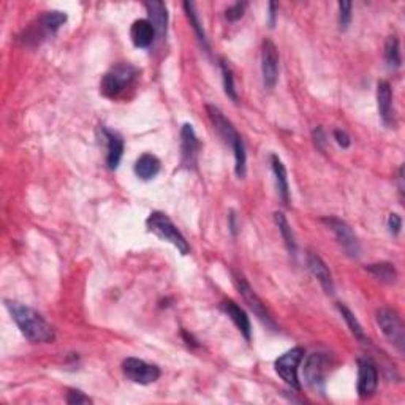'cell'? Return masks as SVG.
I'll return each instance as SVG.
<instances>
[{"label": "cell", "mask_w": 405, "mask_h": 405, "mask_svg": "<svg viewBox=\"0 0 405 405\" xmlns=\"http://www.w3.org/2000/svg\"><path fill=\"white\" fill-rule=\"evenodd\" d=\"M5 306H7L14 323L18 325L21 333L29 342L48 344V342L54 340V329L36 310L17 301H5Z\"/></svg>", "instance_id": "1"}, {"label": "cell", "mask_w": 405, "mask_h": 405, "mask_svg": "<svg viewBox=\"0 0 405 405\" xmlns=\"http://www.w3.org/2000/svg\"><path fill=\"white\" fill-rule=\"evenodd\" d=\"M206 109H208L209 118H211L212 120L215 130L219 131V135L222 136L225 143H227L231 147V151H233L236 176H238L239 179H244L247 173V166H245L247 154H245V146H244L243 138H241L238 131H236V129L233 127V124L225 118L223 113L220 111L217 107H214V105H208Z\"/></svg>", "instance_id": "2"}, {"label": "cell", "mask_w": 405, "mask_h": 405, "mask_svg": "<svg viewBox=\"0 0 405 405\" xmlns=\"http://www.w3.org/2000/svg\"><path fill=\"white\" fill-rule=\"evenodd\" d=\"M146 225L149 231L159 236L160 239L168 241V243L175 245L182 255L190 254V245H188L187 239L184 238V234L179 231V228L173 223V220L168 217L166 214L159 211L152 212L149 217H147Z\"/></svg>", "instance_id": "3"}, {"label": "cell", "mask_w": 405, "mask_h": 405, "mask_svg": "<svg viewBox=\"0 0 405 405\" xmlns=\"http://www.w3.org/2000/svg\"><path fill=\"white\" fill-rule=\"evenodd\" d=\"M136 75H138V68L129 64V62H120V64L114 65L111 70L105 73L102 84H100V91L108 98L119 97L125 89L130 87Z\"/></svg>", "instance_id": "4"}, {"label": "cell", "mask_w": 405, "mask_h": 405, "mask_svg": "<svg viewBox=\"0 0 405 405\" xmlns=\"http://www.w3.org/2000/svg\"><path fill=\"white\" fill-rule=\"evenodd\" d=\"M303 360H304V349H301V347H294V349L288 350L287 353L278 356L274 362V367H276V372L278 373V377H281L288 386H292L294 389H301L298 369Z\"/></svg>", "instance_id": "5"}, {"label": "cell", "mask_w": 405, "mask_h": 405, "mask_svg": "<svg viewBox=\"0 0 405 405\" xmlns=\"http://www.w3.org/2000/svg\"><path fill=\"white\" fill-rule=\"evenodd\" d=\"M233 278H234V285L239 290L241 296H243V299L245 301L247 306H249V309L252 310V312H254L256 315V317H259L260 322L265 323L267 326V328L277 329L274 320H272L270 312H267V310H266L265 304H263V301L259 298V294H256L254 290H252V287L249 285V282L245 281L244 276L243 274H238V272H234Z\"/></svg>", "instance_id": "6"}, {"label": "cell", "mask_w": 405, "mask_h": 405, "mask_svg": "<svg viewBox=\"0 0 405 405\" xmlns=\"http://www.w3.org/2000/svg\"><path fill=\"white\" fill-rule=\"evenodd\" d=\"M377 325L380 326L382 333L385 338L396 347L399 351H404L405 334L401 318L391 309H380L377 312Z\"/></svg>", "instance_id": "7"}, {"label": "cell", "mask_w": 405, "mask_h": 405, "mask_svg": "<svg viewBox=\"0 0 405 405\" xmlns=\"http://www.w3.org/2000/svg\"><path fill=\"white\" fill-rule=\"evenodd\" d=\"M122 371L129 380L140 385H151L162 375V371L155 364H149L138 358H127L122 362Z\"/></svg>", "instance_id": "8"}, {"label": "cell", "mask_w": 405, "mask_h": 405, "mask_svg": "<svg viewBox=\"0 0 405 405\" xmlns=\"http://www.w3.org/2000/svg\"><path fill=\"white\" fill-rule=\"evenodd\" d=\"M323 223L328 225V228L336 234L347 255H350L351 259H356L360 255V241H358L355 231L350 228L349 223L338 217H326L323 219Z\"/></svg>", "instance_id": "9"}, {"label": "cell", "mask_w": 405, "mask_h": 405, "mask_svg": "<svg viewBox=\"0 0 405 405\" xmlns=\"http://www.w3.org/2000/svg\"><path fill=\"white\" fill-rule=\"evenodd\" d=\"M261 75L265 89L272 91L278 81V52L270 39L263 41L261 46Z\"/></svg>", "instance_id": "10"}, {"label": "cell", "mask_w": 405, "mask_h": 405, "mask_svg": "<svg viewBox=\"0 0 405 405\" xmlns=\"http://www.w3.org/2000/svg\"><path fill=\"white\" fill-rule=\"evenodd\" d=\"M378 367L371 358L358 360V394L361 397H369L377 391Z\"/></svg>", "instance_id": "11"}, {"label": "cell", "mask_w": 405, "mask_h": 405, "mask_svg": "<svg viewBox=\"0 0 405 405\" xmlns=\"http://www.w3.org/2000/svg\"><path fill=\"white\" fill-rule=\"evenodd\" d=\"M199 144L198 136L190 124H184L181 130V163L184 168H195L198 162L199 154Z\"/></svg>", "instance_id": "12"}, {"label": "cell", "mask_w": 405, "mask_h": 405, "mask_svg": "<svg viewBox=\"0 0 405 405\" xmlns=\"http://www.w3.org/2000/svg\"><path fill=\"white\" fill-rule=\"evenodd\" d=\"M326 366H328V358L322 353L310 355L304 364V378L309 386L315 389H322L326 375Z\"/></svg>", "instance_id": "13"}, {"label": "cell", "mask_w": 405, "mask_h": 405, "mask_svg": "<svg viewBox=\"0 0 405 405\" xmlns=\"http://www.w3.org/2000/svg\"><path fill=\"white\" fill-rule=\"evenodd\" d=\"M100 133H102L105 143H107V165L109 170H116L124 155L122 136L107 127H100Z\"/></svg>", "instance_id": "14"}, {"label": "cell", "mask_w": 405, "mask_h": 405, "mask_svg": "<svg viewBox=\"0 0 405 405\" xmlns=\"http://www.w3.org/2000/svg\"><path fill=\"white\" fill-rule=\"evenodd\" d=\"M144 7L149 14V23L155 30V36L159 40H163L166 35L168 29V10L166 5L159 0H152V2H146Z\"/></svg>", "instance_id": "15"}, {"label": "cell", "mask_w": 405, "mask_h": 405, "mask_svg": "<svg viewBox=\"0 0 405 405\" xmlns=\"http://www.w3.org/2000/svg\"><path fill=\"white\" fill-rule=\"evenodd\" d=\"M307 266L310 272H312L314 277H317V281L322 283L323 290L328 294L334 293V282H333V276L326 266V263L320 259L317 254H312L309 252L307 254Z\"/></svg>", "instance_id": "16"}, {"label": "cell", "mask_w": 405, "mask_h": 405, "mask_svg": "<svg viewBox=\"0 0 405 405\" xmlns=\"http://www.w3.org/2000/svg\"><path fill=\"white\" fill-rule=\"evenodd\" d=\"M377 103H378V113L385 125L394 124V111H393V91L389 83L380 81L377 86Z\"/></svg>", "instance_id": "17"}, {"label": "cell", "mask_w": 405, "mask_h": 405, "mask_svg": "<svg viewBox=\"0 0 405 405\" xmlns=\"http://www.w3.org/2000/svg\"><path fill=\"white\" fill-rule=\"evenodd\" d=\"M130 39L133 41L136 48L146 50L154 43L155 30L149 23V19H138L131 24L130 29Z\"/></svg>", "instance_id": "18"}, {"label": "cell", "mask_w": 405, "mask_h": 405, "mask_svg": "<svg viewBox=\"0 0 405 405\" xmlns=\"http://www.w3.org/2000/svg\"><path fill=\"white\" fill-rule=\"evenodd\" d=\"M220 309H222L223 312L227 314L231 320H233V323L238 326V329L244 334L245 340H250L252 326H250V320H249V317H247V314L244 312V310L241 309L234 301H231V299H227V301H223L222 304H220Z\"/></svg>", "instance_id": "19"}, {"label": "cell", "mask_w": 405, "mask_h": 405, "mask_svg": "<svg viewBox=\"0 0 405 405\" xmlns=\"http://www.w3.org/2000/svg\"><path fill=\"white\" fill-rule=\"evenodd\" d=\"M271 166H272V173H274V177H276L278 197L282 198L283 204L288 206V204H290V186H288L287 168L276 154L271 155Z\"/></svg>", "instance_id": "20"}, {"label": "cell", "mask_w": 405, "mask_h": 405, "mask_svg": "<svg viewBox=\"0 0 405 405\" xmlns=\"http://www.w3.org/2000/svg\"><path fill=\"white\" fill-rule=\"evenodd\" d=\"M162 163L152 154H143L135 163V175L138 176L141 181H151L160 173Z\"/></svg>", "instance_id": "21"}, {"label": "cell", "mask_w": 405, "mask_h": 405, "mask_svg": "<svg viewBox=\"0 0 405 405\" xmlns=\"http://www.w3.org/2000/svg\"><path fill=\"white\" fill-rule=\"evenodd\" d=\"M67 23V14L62 12H46L43 17L40 18L39 25L41 32L46 35H52L59 30L62 25Z\"/></svg>", "instance_id": "22"}, {"label": "cell", "mask_w": 405, "mask_h": 405, "mask_svg": "<svg viewBox=\"0 0 405 405\" xmlns=\"http://www.w3.org/2000/svg\"><path fill=\"white\" fill-rule=\"evenodd\" d=\"M274 222L277 225L278 231H281V234L283 238V243H285L288 252L294 255V254H296V239H294L293 230L290 227V223H288L287 217L282 212H276L274 214Z\"/></svg>", "instance_id": "23"}, {"label": "cell", "mask_w": 405, "mask_h": 405, "mask_svg": "<svg viewBox=\"0 0 405 405\" xmlns=\"http://www.w3.org/2000/svg\"><path fill=\"white\" fill-rule=\"evenodd\" d=\"M366 270L369 271L373 277L385 283H394L397 278V272L394 270V265H391V263H375V265L367 266Z\"/></svg>", "instance_id": "24"}, {"label": "cell", "mask_w": 405, "mask_h": 405, "mask_svg": "<svg viewBox=\"0 0 405 405\" xmlns=\"http://www.w3.org/2000/svg\"><path fill=\"white\" fill-rule=\"evenodd\" d=\"M338 309H339V312H340L342 317H344V320L347 322V325H349L351 334H353L356 339H360L361 342H366L367 338H366V334H364V329H362V326L356 320L353 312H351V310L349 307L344 306V304H340V303L338 304ZM367 342H369V340H367Z\"/></svg>", "instance_id": "25"}, {"label": "cell", "mask_w": 405, "mask_h": 405, "mask_svg": "<svg viewBox=\"0 0 405 405\" xmlns=\"http://www.w3.org/2000/svg\"><path fill=\"white\" fill-rule=\"evenodd\" d=\"M385 59L393 70H397L402 64L401 48H399V40L396 39V36H388L386 45H385Z\"/></svg>", "instance_id": "26"}, {"label": "cell", "mask_w": 405, "mask_h": 405, "mask_svg": "<svg viewBox=\"0 0 405 405\" xmlns=\"http://www.w3.org/2000/svg\"><path fill=\"white\" fill-rule=\"evenodd\" d=\"M220 70H222V76H223L225 94H227V97L233 100V102H238V92H236V86H234L233 70H231V67L225 59H220Z\"/></svg>", "instance_id": "27"}, {"label": "cell", "mask_w": 405, "mask_h": 405, "mask_svg": "<svg viewBox=\"0 0 405 405\" xmlns=\"http://www.w3.org/2000/svg\"><path fill=\"white\" fill-rule=\"evenodd\" d=\"M184 8H186V13H187L188 19H190V24H192V28L195 29V32H197V35H198V40L201 41V45L204 46V48H206V50L209 51V45H208L206 34H204V30H203V25H201V23H199V19H198V17H197V12H195V7H193V3H190V2H186V3H184Z\"/></svg>", "instance_id": "28"}, {"label": "cell", "mask_w": 405, "mask_h": 405, "mask_svg": "<svg viewBox=\"0 0 405 405\" xmlns=\"http://www.w3.org/2000/svg\"><path fill=\"white\" fill-rule=\"evenodd\" d=\"M351 2H339V25L340 30H347L351 23Z\"/></svg>", "instance_id": "29"}, {"label": "cell", "mask_w": 405, "mask_h": 405, "mask_svg": "<svg viewBox=\"0 0 405 405\" xmlns=\"http://www.w3.org/2000/svg\"><path fill=\"white\" fill-rule=\"evenodd\" d=\"M244 12H245V3L236 2L234 5H231V7L227 10L225 17H227V19L231 21V23H234V21H238L244 17Z\"/></svg>", "instance_id": "30"}, {"label": "cell", "mask_w": 405, "mask_h": 405, "mask_svg": "<svg viewBox=\"0 0 405 405\" xmlns=\"http://www.w3.org/2000/svg\"><path fill=\"white\" fill-rule=\"evenodd\" d=\"M67 402L68 404H91V399L87 396H84V393L78 391V389H70L67 396Z\"/></svg>", "instance_id": "31"}, {"label": "cell", "mask_w": 405, "mask_h": 405, "mask_svg": "<svg viewBox=\"0 0 405 405\" xmlns=\"http://www.w3.org/2000/svg\"><path fill=\"white\" fill-rule=\"evenodd\" d=\"M388 228L393 236H397L402 228V219L397 214H389L388 217Z\"/></svg>", "instance_id": "32"}, {"label": "cell", "mask_w": 405, "mask_h": 405, "mask_svg": "<svg viewBox=\"0 0 405 405\" xmlns=\"http://www.w3.org/2000/svg\"><path fill=\"white\" fill-rule=\"evenodd\" d=\"M334 138L342 149H347V147H350L351 144V138L345 130H334Z\"/></svg>", "instance_id": "33"}, {"label": "cell", "mask_w": 405, "mask_h": 405, "mask_svg": "<svg viewBox=\"0 0 405 405\" xmlns=\"http://www.w3.org/2000/svg\"><path fill=\"white\" fill-rule=\"evenodd\" d=\"M314 138H315V143H317L320 147H322V149H325V143H326V140H325V133H323V130L322 129H317L314 131Z\"/></svg>", "instance_id": "34"}, {"label": "cell", "mask_w": 405, "mask_h": 405, "mask_svg": "<svg viewBox=\"0 0 405 405\" xmlns=\"http://www.w3.org/2000/svg\"><path fill=\"white\" fill-rule=\"evenodd\" d=\"M276 14H277V5L274 2H271L270 3V28H274Z\"/></svg>", "instance_id": "35"}, {"label": "cell", "mask_w": 405, "mask_h": 405, "mask_svg": "<svg viewBox=\"0 0 405 405\" xmlns=\"http://www.w3.org/2000/svg\"><path fill=\"white\" fill-rule=\"evenodd\" d=\"M230 228H231V233L236 234V230H238V225H236V215L231 212L230 215Z\"/></svg>", "instance_id": "36"}]
</instances>
